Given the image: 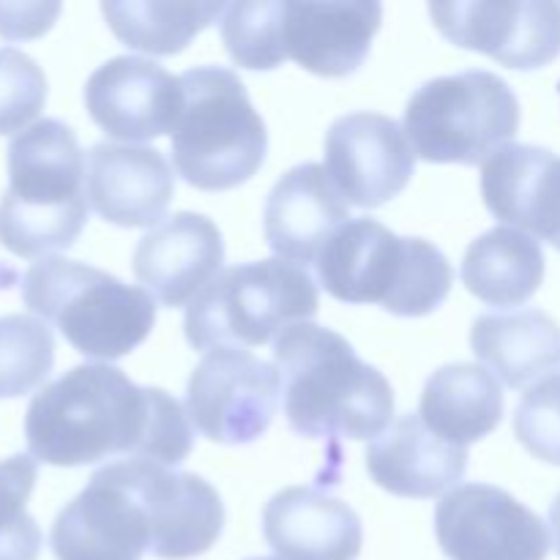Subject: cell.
<instances>
[{"instance_id": "obj_34", "label": "cell", "mask_w": 560, "mask_h": 560, "mask_svg": "<svg viewBox=\"0 0 560 560\" xmlns=\"http://www.w3.org/2000/svg\"><path fill=\"white\" fill-rule=\"evenodd\" d=\"M252 560H282V558H252Z\"/></svg>"}, {"instance_id": "obj_20", "label": "cell", "mask_w": 560, "mask_h": 560, "mask_svg": "<svg viewBox=\"0 0 560 560\" xmlns=\"http://www.w3.org/2000/svg\"><path fill=\"white\" fill-rule=\"evenodd\" d=\"M350 222V206L334 189L326 167L315 162L288 170L266 202V244L279 260L317 262L320 252L342 224Z\"/></svg>"}, {"instance_id": "obj_14", "label": "cell", "mask_w": 560, "mask_h": 560, "mask_svg": "<svg viewBox=\"0 0 560 560\" xmlns=\"http://www.w3.org/2000/svg\"><path fill=\"white\" fill-rule=\"evenodd\" d=\"M58 560H142L151 552V525L135 492L104 465L85 490L66 503L49 534Z\"/></svg>"}, {"instance_id": "obj_6", "label": "cell", "mask_w": 560, "mask_h": 560, "mask_svg": "<svg viewBox=\"0 0 560 560\" xmlns=\"http://www.w3.org/2000/svg\"><path fill=\"white\" fill-rule=\"evenodd\" d=\"M184 109L170 137L180 178L202 191H228L262 167L268 131L238 74L224 66H195L180 74Z\"/></svg>"}, {"instance_id": "obj_16", "label": "cell", "mask_w": 560, "mask_h": 560, "mask_svg": "<svg viewBox=\"0 0 560 560\" xmlns=\"http://www.w3.org/2000/svg\"><path fill=\"white\" fill-rule=\"evenodd\" d=\"M375 0H284V52L326 80L355 74L381 31Z\"/></svg>"}, {"instance_id": "obj_31", "label": "cell", "mask_w": 560, "mask_h": 560, "mask_svg": "<svg viewBox=\"0 0 560 560\" xmlns=\"http://www.w3.org/2000/svg\"><path fill=\"white\" fill-rule=\"evenodd\" d=\"M514 435L536 459L560 465V372L523 394L514 410Z\"/></svg>"}, {"instance_id": "obj_15", "label": "cell", "mask_w": 560, "mask_h": 560, "mask_svg": "<svg viewBox=\"0 0 560 560\" xmlns=\"http://www.w3.org/2000/svg\"><path fill=\"white\" fill-rule=\"evenodd\" d=\"M85 107L113 140H156L173 135L184 109V85L156 60L120 55L88 77Z\"/></svg>"}, {"instance_id": "obj_8", "label": "cell", "mask_w": 560, "mask_h": 560, "mask_svg": "<svg viewBox=\"0 0 560 560\" xmlns=\"http://www.w3.org/2000/svg\"><path fill=\"white\" fill-rule=\"evenodd\" d=\"M523 109L506 80L485 69L435 77L410 96L405 135L432 164H485L520 131Z\"/></svg>"}, {"instance_id": "obj_19", "label": "cell", "mask_w": 560, "mask_h": 560, "mask_svg": "<svg viewBox=\"0 0 560 560\" xmlns=\"http://www.w3.org/2000/svg\"><path fill=\"white\" fill-rule=\"evenodd\" d=\"M487 211L560 249V156L539 145H503L481 164Z\"/></svg>"}, {"instance_id": "obj_30", "label": "cell", "mask_w": 560, "mask_h": 560, "mask_svg": "<svg viewBox=\"0 0 560 560\" xmlns=\"http://www.w3.org/2000/svg\"><path fill=\"white\" fill-rule=\"evenodd\" d=\"M47 74L27 52L0 47V135H16L42 115Z\"/></svg>"}, {"instance_id": "obj_3", "label": "cell", "mask_w": 560, "mask_h": 560, "mask_svg": "<svg viewBox=\"0 0 560 560\" xmlns=\"http://www.w3.org/2000/svg\"><path fill=\"white\" fill-rule=\"evenodd\" d=\"M9 189L0 197V244L16 257H55L88 222L85 153L69 124L36 120L9 142Z\"/></svg>"}, {"instance_id": "obj_24", "label": "cell", "mask_w": 560, "mask_h": 560, "mask_svg": "<svg viewBox=\"0 0 560 560\" xmlns=\"http://www.w3.org/2000/svg\"><path fill=\"white\" fill-rule=\"evenodd\" d=\"M476 359L509 388H523L560 364V326L541 310L490 312L474 320Z\"/></svg>"}, {"instance_id": "obj_23", "label": "cell", "mask_w": 560, "mask_h": 560, "mask_svg": "<svg viewBox=\"0 0 560 560\" xmlns=\"http://www.w3.org/2000/svg\"><path fill=\"white\" fill-rule=\"evenodd\" d=\"M419 416L435 435L468 448L498 430L503 419L501 381L487 366L446 364L432 372L421 392Z\"/></svg>"}, {"instance_id": "obj_10", "label": "cell", "mask_w": 560, "mask_h": 560, "mask_svg": "<svg viewBox=\"0 0 560 560\" xmlns=\"http://www.w3.org/2000/svg\"><path fill=\"white\" fill-rule=\"evenodd\" d=\"M430 16L454 47L490 55L506 69L534 71L560 55V5L550 0L430 3Z\"/></svg>"}, {"instance_id": "obj_5", "label": "cell", "mask_w": 560, "mask_h": 560, "mask_svg": "<svg viewBox=\"0 0 560 560\" xmlns=\"http://www.w3.org/2000/svg\"><path fill=\"white\" fill-rule=\"evenodd\" d=\"M22 301L52 323L77 353L115 361L140 348L156 323L153 295L66 257H42L22 277Z\"/></svg>"}, {"instance_id": "obj_18", "label": "cell", "mask_w": 560, "mask_h": 560, "mask_svg": "<svg viewBox=\"0 0 560 560\" xmlns=\"http://www.w3.org/2000/svg\"><path fill=\"white\" fill-rule=\"evenodd\" d=\"M88 202L118 228H156L175 195L173 167L148 145L98 142L88 151Z\"/></svg>"}, {"instance_id": "obj_27", "label": "cell", "mask_w": 560, "mask_h": 560, "mask_svg": "<svg viewBox=\"0 0 560 560\" xmlns=\"http://www.w3.org/2000/svg\"><path fill=\"white\" fill-rule=\"evenodd\" d=\"M230 58L249 71H271L288 60L284 52V0L230 3L219 20Z\"/></svg>"}, {"instance_id": "obj_21", "label": "cell", "mask_w": 560, "mask_h": 560, "mask_svg": "<svg viewBox=\"0 0 560 560\" xmlns=\"http://www.w3.org/2000/svg\"><path fill=\"white\" fill-rule=\"evenodd\" d=\"M262 536L282 560H355L364 545L361 517L315 487H288L262 509Z\"/></svg>"}, {"instance_id": "obj_32", "label": "cell", "mask_w": 560, "mask_h": 560, "mask_svg": "<svg viewBox=\"0 0 560 560\" xmlns=\"http://www.w3.org/2000/svg\"><path fill=\"white\" fill-rule=\"evenodd\" d=\"M60 3H0V36L36 38L55 25Z\"/></svg>"}, {"instance_id": "obj_4", "label": "cell", "mask_w": 560, "mask_h": 560, "mask_svg": "<svg viewBox=\"0 0 560 560\" xmlns=\"http://www.w3.org/2000/svg\"><path fill=\"white\" fill-rule=\"evenodd\" d=\"M317 279L342 304H381L397 317H424L452 293L448 257L427 238L397 235L377 219H350L317 257Z\"/></svg>"}, {"instance_id": "obj_33", "label": "cell", "mask_w": 560, "mask_h": 560, "mask_svg": "<svg viewBox=\"0 0 560 560\" xmlns=\"http://www.w3.org/2000/svg\"><path fill=\"white\" fill-rule=\"evenodd\" d=\"M550 528H552V541H556V552L560 556V495L550 506Z\"/></svg>"}, {"instance_id": "obj_17", "label": "cell", "mask_w": 560, "mask_h": 560, "mask_svg": "<svg viewBox=\"0 0 560 560\" xmlns=\"http://www.w3.org/2000/svg\"><path fill=\"white\" fill-rule=\"evenodd\" d=\"M224 241L217 222L180 211L148 230L135 249V277L162 306H184L219 273Z\"/></svg>"}, {"instance_id": "obj_11", "label": "cell", "mask_w": 560, "mask_h": 560, "mask_svg": "<svg viewBox=\"0 0 560 560\" xmlns=\"http://www.w3.org/2000/svg\"><path fill=\"white\" fill-rule=\"evenodd\" d=\"M435 536L452 560H545L550 552L539 514L492 485L454 487L435 509Z\"/></svg>"}, {"instance_id": "obj_29", "label": "cell", "mask_w": 560, "mask_h": 560, "mask_svg": "<svg viewBox=\"0 0 560 560\" xmlns=\"http://www.w3.org/2000/svg\"><path fill=\"white\" fill-rule=\"evenodd\" d=\"M38 479L31 454L0 459V560H38L42 528L27 514V501Z\"/></svg>"}, {"instance_id": "obj_9", "label": "cell", "mask_w": 560, "mask_h": 560, "mask_svg": "<svg viewBox=\"0 0 560 560\" xmlns=\"http://www.w3.org/2000/svg\"><path fill=\"white\" fill-rule=\"evenodd\" d=\"M282 381L277 366L244 348L202 355L186 386V413L213 443L246 446L262 438L277 416Z\"/></svg>"}, {"instance_id": "obj_26", "label": "cell", "mask_w": 560, "mask_h": 560, "mask_svg": "<svg viewBox=\"0 0 560 560\" xmlns=\"http://www.w3.org/2000/svg\"><path fill=\"white\" fill-rule=\"evenodd\" d=\"M224 3H191V0H124L102 3L109 31L129 49L148 55H178L208 25L222 20Z\"/></svg>"}, {"instance_id": "obj_28", "label": "cell", "mask_w": 560, "mask_h": 560, "mask_svg": "<svg viewBox=\"0 0 560 560\" xmlns=\"http://www.w3.org/2000/svg\"><path fill=\"white\" fill-rule=\"evenodd\" d=\"M55 364V337L31 315L0 317V399L42 386Z\"/></svg>"}, {"instance_id": "obj_2", "label": "cell", "mask_w": 560, "mask_h": 560, "mask_svg": "<svg viewBox=\"0 0 560 560\" xmlns=\"http://www.w3.org/2000/svg\"><path fill=\"white\" fill-rule=\"evenodd\" d=\"M273 366L295 435L377 441L392 427V383L361 361L342 334L317 323H295L273 342Z\"/></svg>"}, {"instance_id": "obj_13", "label": "cell", "mask_w": 560, "mask_h": 560, "mask_svg": "<svg viewBox=\"0 0 560 560\" xmlns=\"http://www.w3.org/2000/svg\"><path fill=\"white\" fill-rule=\"evenodd\" d=\"M413 170V145L388 115L350 113L326 131V173L348 206H386L410 184Z\"/></svg>"}, {"instance_id": "obj_1", "label": "cell", "mask_w": 560, "mask_h": 560, "mask_svg": "<svg viewBox=\"0 0 560 560\" xmlns=\"http://www.w3.org/2000/svg\"><path fill=\"white\" fill-rule=\"evenodd\" d=\"M36 463L82 468L107 459L180 465L195 448V424L162 388H142L113 364H80L44 386L25 413Z\"/></svg>"}, {"instance_id": "obj_22", "label": "cell", "mask_w": 560, "mask_h": 560, "mask_svg": "<svg viewBox=\"0 0 560 560\" xmlns=\"http://www.w3.org/2000/svg\"><path fill=\"white\" fill-rule=\"evenodd\" d=\"M372 481L399 498H435L457 485L468 470V448L454 446L424 424L419 413H405L366 448Z\"/></svg>"}, {"instance_id": "obj_25", "label": "cell", "mask_w": 560, "mask_h": 560, "mask_svg": "<svg viewBox=\"0 0 560 560\" xmlns=\"http://www.w3.org/2000/svg\"><path fill=\"white\" fill-rule=\"evenodd\" d=\"M459 277L479 301L512 310L539 293L545 282V252L523 230L492 228L470 241Z\"/></svg>"}, {"instance_id": "obj_12", "label": "cell", "mask_w": 560, "mask_h": 560, "mask_svg": "<svg viewBox=\"0 0 560 560\" xmlns=\"http://www.w3.org/2000/svg\"><path fill=\"white\" fill-rule=\"evenodd\" d=\"M151 525V552L162 560L206 556L224 528V503L202 476L148 459L113 463Z\"/></svg>"}, {"instance_id": "obj_7", "label": "cell", "mask_w": 560, "mask_h": 560, "mask_svg": "<svg viewBox=\"0 0 560 560\" xmlns=\"http://www.w3.org/2000/svg\"><path fill=\"white\" fill-rule=\"evenodd\" d=\"M320 306L315 279L295 262L255 260L224 268L186 306L184 331L195 350L266 345Z\"/></svg>"}]
</instances>
